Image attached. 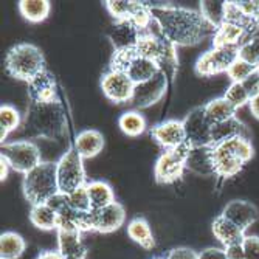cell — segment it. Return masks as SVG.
Segmentation results:
<instances>
[{
  "mask_svg": "<svg viewBox=\"0 0 259 259\" xmlns=\"http://www.w3.org/2000/svg\"><path fill=\"white\" fill-rule=\"evenodd\" d=\"M186 143L191 148L211 146V124L206 120L203 106L194 107L183 120Z\"/></svg>",
  "mask_w": 259,
  "mask_h": 259,
  "instance_id": "obj_11",
  "label": "cell"
},
{
  "mask_svg": "<svg viewBox=\"0 0 259 259\" xmlns=\"http://www.w3.org/2000/svg\"><path fill=\"white\" fill-rule=\"evenodd\" d=\"M30 103H52L58 100V82L52 72L45 70L28 82Z\"/></svg>",
  "mask_w": 259,
  "mask_h": 259,
  "instance_id": "obj_16",
  "label": "cell"
},
{
  "mask_svg": "<svg viewBox=\"0 0 259 259\" xmlns=\"http://www.w3.org/2000/svg\"><path fill=\"white\" fill-rule=\"evenodd\" d=\"M22 124L28 138L59 140L67 132V115L61 101L30 103Z\"/></svg>",
  "mask_w": 259,
  "mask_h": 259,
  "instance_id": "obj_2",
  "label": "cell"
},
{
  "mask_svg": "<svg viewBox=\"0 0 259 259\" xmlns=\"http://www.w3.org/2000/svg\"><path fill=\"white\" fill-rule=\"evenodd\" d=\"M141 33L131 20H118L113 23L109 39L115 50H132L140 39Z\"/></svg>",
  "mask_w": 259,
  "mask_h": 259,
  "instance_id": "obj_17",
  "label": "cell"
},
{
  "mask_svg": "<svg viewBox=\"0 0 259 259\" xmlns=\"http://www.w3.org/2000/svg\"><path fill=\"white\" fill-rule=\"evenodd\" d=\"M56 176L59 193L64 194H70L78 188L87 185L82 157L78 154L73 145L56 161Z\"/></svg>",
  "mask_w": 259,
  "mask_h": 259,
  "instance_id": "obj_6",
  "label": "cell"
},
{
  "mask_svg": "<svg viewBox=\"0 0 259 259\" xmlns=\"http://www.w3.org/2000/svg\"><path fill=\"white\" fill-rule=\"evenodd\" d=\"M257 73H259V67H257Z\"/></svg>",
  "mask_w": 259,
  "mask_h": 259,
  "instance_id": "obj_48",
  "label": "cell"
},
{
  "mask_svg": "<svg viewBox=\"0 0 259 259\" xmlns=\"http://www.w3.org/2000/svg\"><path fill=\"white\" fill-rule=\"evenodd\" d=\"M160 72H161V68L158 65V62H155L152 59L141 58L137 55L132 59V62L129 64V67L126 70V75L132 79L134 84H141V82H146V81L152 79Z\"/></svg>",
  "mask_w": 259,
  "mask_h": 259,
  "instance_id": "obj_24",
  "label": "cell"
},
{
  "mask_svg": "<svg viewBox=\"0 0 259 259\" xmlns=\"http://www.w3.org/2000/svg\"><path fill=\"white\" fill-rule=\"evenodd\" d=\"M211 228H213L214 238L224 245V248L228 247V245H233V244H241L244 241V238L247 236L242 228H239L238 225H234L233 222H230L222 214L218 216L213 221Z\"/></svg>",
  "mask_w": 259,
  "mask_h": 259,
  "instance_id": "obj_22",
  "label": "cell"
},
{
  "mask_svg": "<svg viewBox=\"0 0 259 259\" xmlns=\"http://www.w3.org/2000/svg\"><path fill=\"white\" fill-rule=\"evenodd\" d=\"M248 109L251 112V115L254 116L256 120H259V95L253 97L248 103Z\"/></svg>",
  "mask_w": 259,
  "mask_h": 259,
  "instance_id": "obj_45",
  "label": "cell"
},
{
  "mask_svg": "<svg viewBox=\"0 0 259 259\" xmlns=\"http://www.w3.org/2000/svg\"><path fill=\"white\" fill-rule=\"evenodd\" d=\"M17 7L22 17L31 23L45 20L52 10V4L49 0H20Z\"/></svg>",
  "mask_w": 259,
  "mask_h": 259,
  "instance_id": "obj_31",
  "label": "cell"
},
{
  "mask_svg": "<svg viewBox=\"0 0 259 259\" xmlns=\"http://www.w3.org/2000/svg\"><path fill=\"white\" fill-rule=\"evenodd\" d=\"M245 36V28L224 22L213 36V47H239Z\"/></svg>",
  "mask_w": 259,
  "mask_h": 259,
  "instance_id": "obj_30",
  "label": "cell"
},
{
  "mask_svg": "<svg viewBox=\"0 0 259 259\" xmlns=\"http://www.w3.org/2000/svg\"><path fill=\"white\" fill-rule=\"evenodd\" d=\"M211 148H213L211 154H213L216 176L222 179H230L236 176L254 154L250 138L245 137L231 138Z\"/></svg>",
  "mask_w": 259,
  "mask_h": 259,
  "instance_id": "obj_3",
  "label": "cell"
},
{
  "mask_svg": "<svg viewBox=\"0 0 259 259\" xmlns=\"http://www.w3.org/2000/svg\"><path fill=\"white\" fill-rule=\"evenodd\" d=\"M30 222L42 231L58 230V213L49 203L33 205L30 209Z\"/></svg>",
  "mask_w": 259,
  "mask_h": 259,
  "instance_id": "obj_28",
  "label": "cell"
},
{
  "mask_svg": "<svg viewBox=\"0 0 259 259\" xmlns=\"http://www.w3.org/2000/svg\"><path fill=\"white\" fill-rule=\"evenodd\" d=\"M256 70H257L256 65L238 58L236 61L233 62V65L228 68L227 75L231 79V82H244L247 78H250L256 72Z\"/></svg>",
  "mask_w": 259,
  "mask_h": 259,
  "instance_id": "obj_36",
  "label": "cell"
},
{
  "mask_svg": "<svg viewBox=\"0 0 259 259\" xmlns=\"http://www.w3.org/2000/svg\"><path fill=\"white\" fill-rule=\"evenodd\" d=\"M225 253H227V259H245V251H244L242 242L225 247Z\"/></svg>",
  "mask_w": 259,
  "mask_h": 259,
  "instance_id": "obj_43",
  "label": "cell"
},
{
  "mask_svg": "<svg viewBox=\"0 0 259 259\" xmlns=\"http://www.w3.org/2000/svg\"><path fill=\"white\" fill-rule=\"evenodd\" d=\"M224 98L234 107V109H239V107H244L245 104L250 103V97L247 90L244 89L242 82H231L228 85V89L225 90V95Z\"/></svg>",
  "mask_w": 259,
  "mask_h": 259,
  "instance_id": "obj_37",
  "label": "cell"
},
{
  "mask_svg": "<svg viewBox=\"0 0 259 259\" xmlns=\"http://www.w3.org/2000/svg\"><path fill=\"white\" fill-rule=\"evenodd\" d=\"M191 146L183 145L177 149L163 151L155 161L154 176L157 183L160 185H169L182 179L186 169V158L190 154Z\"/></svg>",
  "mask_w": 259,
  "mask_h": 259,
  "instance_id": "obj_8",
  "label": "cell"
},
{
  "mask_svg": "<svg viewBox=\"0 0 259 259\" xmlns=\"http://www.w3.org/2000/svg\"><path fill=\"white\" fill-rule=\"evenodd\" d=\"M104 5L110 16L115 19V22H118L131 20L140 2H134V0H107V2H104Z\"/></svg>",
  "mask_w": 259,
  "mask_h": 259,
  "instance_id": "obj_34",
  "label": "cell"
},
{
  "mask_svg": "<svg viewBox=\"0 0 259 259\" xmlns=\"http://www.w3.org/2000/svg\"><path fill=\"white\" fill-rule=\"evenodd\" d=\"M127 236L145 250H152L155 247V239L151 225L145 218H134L127 224Z\"/></svg>",
  "mask_w": 259,
  "mask_h": 259,
  "instance_id": "obj_25",
  "label": "cell"
},
{
  "mask_svg": "<svg viewBox=\"0 0 259 259\" xmlns=\"http://www.w3.org/2000/svg\"><path fill=\"white\" fill-rule=\"evenodd\" d=\"M242 85H244V89L247 90L250 100H251L253 97L259 95V73H257V70H256V72H254L250 78H247V79L242 82Z\"/></svg>",
  "mask_w": 259,
  "mask_h": 259,
  "instance_id": "obj_41",
  "label": "cell"
},
{
  "mask_svg": "<svg viewBox=\"0 0 259 259\" xmlns=\"http://www.w3.org/2000/svg\"><path fill=\"white\" fill-rule=\"evenodd\" d=\"M213 148L202 146V148H191L186 158V169L203 177L216 176L214 163H213Z\"/></svg>",
  "mask_w": 259,
  "mask_h": 259,
  "instance_id": "obj_19",
  "label": "cell"
},
{
  "mask_svg": "<svg viewBox=\"0 0 259 259\" xmlns=\"http://www.w3.org/2000/svg\"><path fill=\"white\" fill-rule=\"evenodd\" d=\"M135 84L124 72H116V70H107L101 78V90L104 97L112 103L121 104L131 103L134 97Z\"/></svg>",
  "mask_w": 259,
  "mask_h": 259,
  "instance_id": "obj_10",
  "label": "cell"
},
{
  "mask_svg": "<svg viewBox=\"0 0 259 259\" xmlns=\"http://www.w3.org/2000/svg\"><path fill=\"white\" fill-rule=\"evenodd\" d=\"M22 115L11 104H2L0 107V140L2 143L7 140L8 134L16 131L22 124Z\"/></svg>",
  "mask_w": 259,
  "mask_h": 259,
  "instance_id": "obj_33",
  "label": "cell"
},
{
  "mask_svg": "<svg viewBox=\"0 0 259 259\" xmlns=\"http://www.w3.org/2000/svg\"><path fill=\"white\" fill-rule=\"evenodd\" d=\"M124 222H126V211L120 202H113L100 209H92L93 231L112 233L123 227Z\"/></svg>",
  "mask_w": 259,
  "mask_h": 259,
  "instance_id": "obj_14",
  "label": "cell"
},
{
  "mask_svg": "<svg viewBox=\"0 0 259 259\" xmlns=\"http://www.w3.org/2000/svg\"><path fill=\"white\" fill-rule=\"evenodd\" d=\"M200 14L213 28H219L225 22V2H200Z\"/></svg>",
  "mask_w": 259,
  "mask_h": 259,
  "instance_id": "obj_35",
  "label": "cell"
},
{
  "mask_svg": "<svg viewBox=\"0 0 259 259\" xmlns=\"http://www.w3.org/2000/svg\"><path fill=\"white\" fill-rule=\"evenodd\" d=\"M151 14L160 34L176 47L197 45L206 37H213L216 33V28L203 19L200 11L182 7L154 5L151 7Z\"/></svg>",
  "mask_w": 259,
  "mask_h": 259,
  "instance_id": "obj_1",
  "label": "cell"
},
{
  "mask_svg": "<svg viewBox=\"0 0 259 259\" xmlns=\"http://www.w3.org/2000/svg\"><path fill=\"white\" fill-rule=\"evenodd\" d=\"M0 157L7 160L13 171L20 172L23 176L34 169L42 161L40 151L31 140H16L10 141V143H2Z\"/></svg>",
  "mask_w": 259,
  "mask_h": 259,
  "instance_id": "obj_7",
  "label": "cell"
},
{
  "mask_svg": "<svg viewBox=\"0 0 259 259\" xmlns=\"http://www.w3.org/2000/svg\"><path fill=\"white\" fill-rule=\"evenodd\" d=\"M222 216L247 231L259 219V209L247 200H231L225 205Z\"/></svg>",
  "mask_w": 259,
  "mask_h": 259,
  "instance_id": "obj_15",
  "label": "cell"
},
{
  "mask_svg": "<svg viewBox=\"0 0 259 259\" xmlns=\"http://www.w3.org/2000/svg\"><path fill=\"white\" fill-rule=\"evenodd\" d=\"M239 58V47H213L199 56L194 70L199 76H214L227 73L233 62Z\"/></svg>",
  "mask_w": 259,
  "mask_h": 259,
  "instance_id": "obj_9",
  "label": "cell"
},
{
  "mask_svg": "<svg viewBox=\"0 0 259 259\" xmlns=\"http://www.w3.org/2000/svg\"><path fill=\"white\" fill-rule=\"evenodd\" d=\"M67 196H68L70 206H72L75 211H78V213H90L92 211V203H90V197H89L85 185L72 191Z\"/></svg>",
  "mask_w": 259,
  "mask_h": 259,
  "instance_id": "obj_38",
  "label": "cell"
},
{
  "mask_svg": "<svg viewBox=\"0 0 259 259\" xmlns=\"http://www.w3.org/2000/svg\"><path fill=\"white\" fill-rule=\"evenodd\" d=\"M236 137L248 138V131H247L245 124L241 120H238L236 116L211 126V146L224 143V141H228Z\"/></svg>",
  "mask_w": 259,
  "mask_h": 259,
  "instance_id": "obj_23",
  "label": "cell"
},
{
  "mask_svg": "<svg viewBox=\"0 0 259 259\" xmlns=\"http://www.w3.org/2000/svg\"><path fill=\"white\" fill-rule=\"evenodd\" d=\"M22 190L31 206L49 202L55 194L59 193L56 163L40 161L34 169L23 176Z\"/></svg>",
  "mask_w": 259,
  "mask_h": 259,
  "instance_id": "obj_5",
  "label": "cell"
},
{
  "mask_svg": "<svg viewBox=\"0 0 259 259\" xmlns=\"http://www.w3.org/2000/svg\"><path fill=\"white\" fill-rule=\"evenodd\" d=\"M36 259H64L58 250H47L36 256Z\"/></svg>",
  "mask_w": 259,
  "mask_h": 259,
  "instance_id": "obj_44",
  "label": "cell"
},
{
  "mask_svg": "<svg viewBox=\"0 0 259 259\" xmlns=\"http://www.w3.org/2000/svg\"><path fill=\"white\" fill-rule=\"evenodd\" d=\"M203 112L206 120L209 121V124H218L222 121H227L233 116H236V109H234L224 97L221 98H214L211 100L209 103H206L203 106Z\"/></svg>",
  "mask_w": 259,
  "mask_h": 259,
  "instance_id": "obj_29",
  "label": "cell"
},
{
  "mask_svg": "<svg viewBox=\"0 0 259 259\" xmlns=\"http://www.w3.org/2000/svg\"><path fill=\"white\" fill-rule=\"evenodd\" d=\"M73 146L78 151V154L82 157V160L93 158L103 151L104 137L97 129H84L76 135V138L73 141Z\"/></svg>",
  "mask_w": 259,
  "mask_h": 259,
  "instance_id": "obj_20",
  "label": "cell"
},
{
  "mask_svg": "<svg viewBox=\"0 0 259 259\" xmlns=\"http://www.w3.org/2000/svg\"><path fill=\"white\" fill-rule=\"evenodd\" d=\"M166 89H168V75L164 72H160L157 76H154L152 79H149L146 82L135 84L131 104L135 109L151 107L164 97Z\"/></svg>",
  "mask_w": 259,
  "mask_h": 259,
  "instance_id": "obj_12",
  "label": "cell"
},
{
  "mask_svg": "<svg viewBox=\"0 0 259 259\" xmlns=\"http://www.w3.org/2000/svg\"><path fill=\"white\" fill-rule=\"evenodd\" d=\"M118 126L123 134L127 137H140L141 134H145L148 124L146 118L143 113H140L138 110H129L124 112L120 118H118Z\"/></svg>",
  "mask_w": 259,
  "mask_h": 259,
  "instance_id": "obj_32",
  "label": "cell"
},
{
  "mask_svg": "<svg viewBox=\"0 0 259 259\" xmlns=\"http://www.w3.org/2000/svg\"><path fill=\"white\" fill-rule=\"evenodd\" d=\"M87 193L90 197L92 209H100L115 202V193L112 186L104 180H90L87 182Z\"/></svg>",
  "mask_w": 259,
  "mask_h": 259,
  "instance_id": "obj_27",
  "label": "cell"
},
{
  "mask_svg": "<svg viewBox=\"0 0 259 259\" xmlns=\"http://www.w3.org/2000/svg\"><path fill=\"white\" fill-rule=\"evenodd\" d=\"M58 231V251L64 259H85L87 248L81 239V231L56 230Z\"/></svg>",
  "mask_w": 259,
  "mask_h": 259,
  "instance_id": "obj_18",
  "label": "cell"
},
{
  "mask_svg": "<svg viewBox=\"0 0 259 259\" xmlns=\"http://www.w3.org/2000/svg\"><path fill=\"white\" fill-rule=\"evenodd\" d=\"M27 251V241L16 231L0 234V259H20Z\"/></svg>",
  "mask_w": 259,
  "mask_h": 259,
  "instance_id": "obj_26",
  "label": "cell"
},
{
  "mask_svg": "<svg viewBox=\"0 0 259 259\" xmlns=\"http://www.w3.org/2000/svg\"><path fill=\"white\" fill-rule=\"evenodd\" d=\"M168 44H169V40H166L161 36L151 34V33H143L140 36V39H138V42L135 45V52L141 58L160 62V59L164 55V50H166Z\"/></svg>",
  "mask_w": 259,
  "mask_h": 259,
  "instance_id": "obj_21",
  "label": "cell"
},
{
  "mask_svg": "<svg viewBox=\"0 0 259 259\" xmlns=\"http://www.w3.org/2000/svg\"><path fill=\"white\" fill-rule=\"evenodd\" d=\"M11 168H10V164L7 163V160L5 158H2L0 157V180H7V177H8V171H10Z\"/></svg>",
  "mask_w": 259,
  "mask_h": 259,
  "instance_id": "obj_46",
  "label": "cell"
},
{
  "mask_svg": "<svg viewBox=\"0 0 259 259\" xmlns=\"http://www.w3.org/2000/svg\"><path fill=\"white\" fill-rule=\"evenodd\" d=\"M199 259H227V253H225V248L208 247L199 251Z\"/></svg>",
  "mask_w": 259,
  "mask_h": 259,
  "instance_id": "obj_42",
  "label": "cell"
},
{
  "mask_svg": "<svg viewBox=\"0 0 259 259\" xmlns=\"http://www.w3.org/2000/svg\"><path fill=\"white\" fill-rule=\"evenodd\" d=\"M7 72L20 81L31 82L37 75L45 72V58L36 45L22 42L8 50L5 58Z\"/></svg>",
  "mask_w": 259,
  "mask_h": 259,
  "instance_id": "obj_4",
  "label": "cell"
},
{
  "mask_svg": "<svg viewBox=\"0 0 259 259\" xmlns=\"http://www.w3.org/2000/svg\"><path fill=\"white\" fill-rule=\"evenodd\" d=\"M152 259H164V257H161V256H157V257H152Z\"/></svg>",
  "mask_w": 259,
  "mask_h": 259,
  "instance_id": "obj_47",
  "label": "cell"
},
{
  "mask_svg": "<svg viewBox=\"0 0 259 259\" xmlns=\"http://www.w3.org/2000/svg\"><path fill=\"white\" fill-rule=\"evenodd\" d=\"M245 259H259V236H245L242 241Z\"/></svg>",
  "mask_w": 259,
  "mask_h": 259,
  "instance_id": "obj_39",
  "label": "cell"
},
{
  "mask_svg": "<svg viewBox=\"0 0 259 259\" xmlns=\"http://www.w3.org/2000/svg\"><path fill=\"white\" fill-rule=\"evenodd\" d=\"M151 135L164 151L177 149L186 145L185 126L180 120H166L155 124L151 129Z\"/></svg>",
  "mask_w": 259,
  "mask_h": 259,
  "instance_id": "obj_13",
  "label": "cell"
},
{
  "mask_svg": "<svg viewBox=\"0 0 259 259\" xmlns=\"http://www.w3.org/2000/svg\"><path fill=\"white\" fill-rule=\"evenodd\" d=\"M164 259H199V253L188 247H177L169 250Z\"/></svg>",
  "mask_w": 259,
  "mask_h": 259,
  "instance_id": "obj_40",
  "label": "cell"
}]
</instances>
